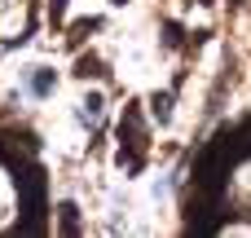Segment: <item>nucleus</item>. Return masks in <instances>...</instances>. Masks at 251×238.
<instances>
[{
  "label": "nucleus",
  "instance_id": "1",
  "mask_svg": "<svg viewBox=\"0 0 251 238\" xmlns=\"http://www.w3.org/2000/svg\"><path fill=\"white\" fill-rule=\"evenodd\" d=\"M146 146V128H141V115L137 110H124L119 119V159L128 168H137V150Z\"/></svg>",
  "mask_w": 251,
  "mask_h": 238
},
{
  "label": "nucleus",
  "instance_id": "2",
  "mask_svg": "<svg viewBox=\"0 0 251 238\" xmlns=\"http://www.w3.org/2000/svg\"><path fill=\"white\" fill-rule=\"evenodd\" d=\"M31 93H35V97H49V93H53V71L35 66V71H31Z\"/></svg>",
  "mask_w": 251,
  "mask_h": 238
},
{
  "label": "nucleus",
  "instance_id": "3",
  "mask_svg": "<svg viewBox=\"0 0 251 238\" xmlns=\"http://www.w3.org/2000/svg\"><path fill=\"white\" fill-rule=\"evenodd\" d=\"M101 106H106V102H101V93H88V97L79 102V124H93V119L101 115Z\"/></svg>",
  "mask_w": 251,
  "mask_h": 238
},
{
  "label": "nucleus",
  "instance_id": "4",
  "mask_svg": "<svg viewBox=\"0 0 251 238\" xmlns=\"http://www.w3.org/2000/svg\"><path fill=\"white\" fill-rule=\"evenodd\" d=\"M57 212H62V230L75 234V230H79V208H75V203H62Z\"/></svg>",
  "mask_w": 251,
  "mask_h": 238
},
{
  "label": "nucleus",
  "instance_id": "5",
  "mask_svg": "<svg viewBox=\"0 0 251 238\" xmlns=\"http://www.w3.org/2000/svg\"><path fill=\"white\" fill-rule=\"evenodd\" d=\"M150 106H154V115H159V119H168V115H172V97H168V93H154V97H150Z\"/></svg>",
  "mask_w": 251,
  "mask_h": 238
},
{
  "label": "nucleus",
  "instance_id": "6",
  "mask_svg": "<svg viewBox=\"0 0 251 238\" xmlns=\"http://www.w3.org/2000/svg\"><path fill=\"white\" fill-rule=\"evenodd\" d=\"M75 75H84V79H88V75H101V62H97V57H79V71H75Z\"/></svg>",
  "mask_w": 251,
  "mask_h": 238
},
{
  "label": "nucleus",
  "instance_id": "7",
  "mask_svg": "<svg viewBox=\"0 0 251 238\" xmlns=\"http://www.w3.org/2000/svg\"><path fill=\"white\" fill-rule=\"evenodd\" d=\"M62 13H66V0H49V22H62Z\"/></svg>",
  "mask_w": 251,
  "mask_h": 238
}]
</instances>
